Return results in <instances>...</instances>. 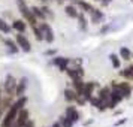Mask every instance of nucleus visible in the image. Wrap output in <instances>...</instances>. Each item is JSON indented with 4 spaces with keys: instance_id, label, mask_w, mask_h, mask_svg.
Returning a JSON list of instances; mask_svg holds the SVG:
<instances>
[{
    "instance_id": "36",
    "label": "nucleus",
    "mask_w": 133,
    "mask_h": 127,
    "mask_svg": "<svg viewBox=\"0 0 133 127\" xmlns=\"http://www.w3.org/2000/svg\"><path fill=\"white\" fill-rule=\"evenodd\" d=\"M51 127H61L60 121H55V123H52V126H51Z\"/></svg>"
},
{
    "instance_id": "26",
    "label": "nucleus",
    "mask_w": 133,
    "mask_h": 127,
    "mask_svg": "<svg viewBox=\"0 0 133 127\" xmlns=\"http://www.w3.org/2000/svg\"><path fill=\"white\" fill-rule=\"evenodd\" d=\"M120 55H121V58H124V60H130V57H132L130 49L126 48V46H123V48L120 49Z\"/></svg>"
},
{
    "instance_id": "4",
    "label": "nucleus",
    "mask_w": 133,
    "mask_h": 127,
    "mask_svg": "<svg viewBox=\"0 0 133 127\" xmlns=\"http://www.w3.org/2000/svg\"><path fill=\"white\" fill-rule=\"evenodd\" d=\"M30 120V112H29V109L27 108H23L18 111V114H17V118L14 121L12 127H24V124L27 121Z\"/></svg>"
},
{
    "instance_id": "41",
    "label": "nucleus",
    "mask_w": 133,
    "mask_h": 127,
    "mask_svg": "<svg viewBox=\"0 0 133 127\" xmlns=\"http://www.w3.org/2000/svg\"><path fill=\"white\" fill-rule=\"evenodd\" d=\"M94 2H100V0H94Z\"/></svg>"
},
{
    "instance_id": "1",
    "label": "nucleus",
    "mask_w": 133,
    "mask_h": 127,
    "mask_svg": "<svg viewBox=\"0 0 133 127\" xmlns=\"http://www.w3.org/2000/svg\"><path fill=\"white\" fill-rule=\"evenodd\" d=\"M18 106L15 105V103H12V106L6 111V114L3 115V118H2V121H0V127H12L14 121H15V118H17V114H18Z\"/></svg>"
},
{
    "instance_id": "25",
    "label": "nucleus",
    "mask_w": 133,
    "mask_h": 127,
    "mask_svg": "<svg viewBox=\"0 0 133 127\" xmlns=\"http://www.w3.org/2000/svg\"><path fill=\"white\" fill-rule=\"evenodd\" d=\"M58 121H60L61 127H73V123L67 118L66 115H61V117H58Z\"/></svg>"
},
{
    "instance_id": "7",
    "label": "nucleus",
    "mask_w": 133,
    "mask_h": 127,
    "mask_svg": "<svg viewBox=\"0 0 133 127\" xmlns=\"http://www.w3.org/2000/svg\"><path fill=\"white\" fill-rule=\"evenodd\" d=\"M51 64L57 66L60 72H66L69 64H70V58H67V57H54L51 60Z\"/></svg>"
},
{
    "instance_id": "11",
    "label": "nucleus",
    "mask_w": 133,
    "mask_h": 127,
    "mask_svg": "<svg viewBox=\"0 0 133 127\" xmlns=\"http://www.w3.org/2000/svg\"><path fill=\"white\" fill-rule=\"evenodd\" d=\"M27 23H25L24 19H14L12 23V30H15L17 33H25V30H27Z\"/></svg>"
},
{
    "instance_id": "16",
    "label": "nucleus",
    "mask_w": 133,
    "mask_h": 127,
    "mask_svg": "<svg viewBox=\"0 0 133 127\" xmlns=\"http://www.w3.org/2000/svg\"><path fill=\"white\" fill-rule=\"evenodd\" d=\"M90 14H91V21H93L94 24H99V23L105 18V15H103V12L100 9H93Z\"/></svg>"
},
{
    "instance_id": "42",
    "label": "nucleus",
    "mask_w": 133,
    "mask_h": 127,
    "mask_svg": "<svg viewBox=\"0 0 133 127\" xmlns=\"http://www.w3.org/2000/svg\"><path fill=\"white\" fill-rule=\"evenodd\" d=\"M57 2H63V0H57Z\"/></svg>"
},
{
    "instance_id": "8",
    "label": "nucleus",
    "mask_w": 133,
    "mask_h": 127,
    "mask_svg": "<svg viewBox=\"0 0 133 127\" xmlns=\"http://www.w3.org/2000/svg\"><path fill=\"white\" fill-rule=\"evenodd\" d=\"M27 87H29V78L27 76H23L21 79L17 81V88H15V96H24L25 91H27Z\"/></svg>"
},
{
    "instance_id": "6",
    "label": "nucleus",
    "mask_w": 133,
    "mask_h": 127,
    "mask_svg": "<svg viewBox=\"0 0 133 127\" xmlns=\"http://www.w3.org/2000/svg\"><path fill=\"white\" fill-rule=\"evenodd\" d=\"M39 29L42 30L43 33V41H46L48 43H52L54 42V31H52V29H51V25L48 24V23H39Z\"/></svg>"
},
{
    "instance_id": "20",
    "label": "nucleus",
    "mask_w": 133,
    "mask_h": 127,
    "mask_svg": "<svg viewBox=\"0 0 133 127\" xmlns=\"http://www.w3.org/2000/svg\"><path fill=\"white\" fill-rule=\"evenodd\" d=\"M75 3H76V5H78V6L81 8L82 11H84V12H88V14H90L91 11L94 9V8L90 5V3H87V2H84V0H75Z\"/></svg>"
},
{
    "instance_id": "12",
    "label": "nucleus",
    "mask_w": 133,
    "mask_h": 127,
    "mask_svg": "<svg viewBox=\"0 0 133 127\" xmlns=\"http://www.w3.org/2000/svg\"><path fill=\"white\" fill-rule=\"evenodd\" d=\"M64 115L72 121L73 124H75L76 121H79V112L76 111L75 106H67V108H66V114H64Z\"/></svg>"
},
{
    "instance_id": "9",
    "label": "nucleus",
    "mask_w": 133,
    "mask_h": 127,
    "mask_svg": "<svg viewBox=\"0 0 133 127\" xmlns=\"http://www.w3.org/2000/svg\"><path fill=\"white\" fill-rule=\"evenodd\" d=\"M96 87H97V84H96V82H93V81H91V82H85V84H84L82 96L85 97V100H87V102H88L91 97H93V91H94V88H96Z\"/></svg>"
},
{
    "instance_id": "19",
    "label": "nucleus",
    "mask_w": 133,
    "mask_h": 127,
    "mask_svg": "<svg viewBox=\"0 0 133 127\" xmlns=\"http://www.w3.org/2000/svg\"><path fill=\"white\" fill-rule=\"evenodd\" d=\"M30 11H31V14H33V15H35L37 19H39V21H45V19H46V17L43 15V12H42V9H41V8L31 6V8H30Z\"/></svg>"
},
{
    "instance_id": "10",
    "label": "nucleus",
    "mask_w": 133,
    "mask_h": 127,
    "mask_svg": "<svg viewBox=\"0 0 133 127\" xmlns=\"http://www.w3.org/2000/svg\"><path fill=\"white\" fill-rule=\"evenodd\" d=\"M66 73L69 75V78L70 79H76V78H84V69L81 66H76V67H72V69H69L67 67Z\"/></svg>"
},
{
    "instance_id": "32",
    "label": "nucleus",
    "mask_w": 133,
    "mask_h": 127,
    "mask_svg": "<svg viewBox=\"0 0 133 127\" xmlns=\"http://www.w3.org/2000/svg\"><path fill=\"white\" fill-rule=\"evenodd\" d=\"M45 55H55V49H48V51H45Z\"/></svg>"
},
{
    "instance_id": "2",
    "label": "nucleus",
    "mask_w": 133,
    "mask_h": 127,
    "mask_svg": "<svg viewBox=\"0 0 133 127\" xmlns=\"http://www.w3.org/2000/svg\"><path fill=\"white\" fill-rule=\"evenodd\" d=\"M15 88H17V78L14 76L12 73H8L5 82L2 85V90L5 93V96H15Z\"/></svg>"
},
{
    "instance_id": "14",
    "label": "nucleus",
    "mask_w": 133,
    "mask_h": 127,
    "mask_svg": "<svg viewBox=\"0 0 133 127\" xmlns=\"http://www.w3.org/2000/svg\"><path fill=\"white\" fill-rule=\"evenodd\" d=\"M84 81L82 78H76V79H72V85H73V90L76 91V94H81L82 96V91H84Z\"/></svg>"
},
{
    "instance_id": "27",
    "label": "nucleus",
    "mask_w": 133,
    "mask_h": 127,
    "mask_svg": "<svg viewBox=\"0 0 133 127\" xmlns=\"http://www.w3.org/2000/svg\"><path fill=\"white\" fill-rule=\"evenodd\" d=\"M109 60H111V63H112V66H114L115 69H120L121 61H120V58H118L115 54H111V55H109Z\"/></svg>"
},
{
    "instance_id": "3",
    "label": "nucleus",
    "mask_w": 133,
    "mask_h": 127,
    "mask_svg": "<svg viewBox=\"0 0 133 127\" xmlns=\"http://www.w3.org/2000/svg\"><path fill=\"white\" fill-rule=\"evenodd\" d=\"M18 9H19V14L23 15V19H24L25 23L29 25H37L39 24V19L31 14V11H30V8L27 6V5H23V6H18Z\"/></svg>"
},
{
    "instance_id": "13",
    "label": "nucleus",
    "mask_w": 133,
    "mask_h": 127,
    "mask_svg": "<svg viewBox=\"0 0 133 127\" xmlns=\"http://www.w3.org/2000/svg\"><path fill=\"white\" fill-rule=\"evenodd\" d=\"M3 42H5V45L8 46V49H9L12 54H17V52H19V51H21V49H19V46L17 45V42H15V39L8 37V39H5Z\"/></svg>"
},
{
    "instance_id": "5",
    "label": "nucleus",
    "mask_w": 133,
    "mask_h": 127,
    "mask_svg": "<svg viewBox=\"0 0 133 127\" xmlns=\"http://www.w3.org/2000/svg\"><path fill=\"white\" fill-rule=\"evenodd\" d=\"M15 42H17V45L19 46L21 51H24V52H30L31 51V43L24 33H17L15 35Z\"/></svg>"
},
{
    "instance_id": "33",
    "label": "nucleus",
    "mask_w": 133,
    "mask_h": 127,
    "mask_svg": "<svg viewBox=\"0 0 133 127\" xmlns=\"http://www.w3.org/2000/svg\"><path fill=\"white\" fill-rule=\"evenodd\" d=\"M23 5H27L25 0H17V6H23Z\"/></svg>"
},
{
    "instance_id": "22",
    "label": "nucleus",
    "mask_w": 133,
    "mask_h": 127,
    "mask_svg": "<svg viewBox=\"0 0 133 127\" xmlns=\"http://www.w3.org/2000/svg\"><path fill=\"white\" fill-rule=\"evenodd\" d=\"M76 91L75 90H70V88H66L64 90V99H66L67 102H75L76 100Z\"/></svg>"
},
{
    "instance_id": "40",
    "label": "nucleus",
    "mask_w": 133,
    "mask_h": 127,
    "mask_svg": "<svg viewBox=\"0 0 133 127\" xmlns=\"http://www.w3.org/2000/svg\"><path fill=\"white\" fill-rule=\"evenodd\" d=\"M41 2H42V3H45V5H46V3H49V2H51V0H41Z\"/></svg>"
},
{
    "instance_id": "17",
    "label": "nucleus",
    "mask_w": 133,
    "mask_h": 127,
    "mask_svg": "<svg viewBox=\"0 0 133 127\" xmlns=\"http://www.w3.org/2000/svg\"><path fill=\"white\" fill-rule=\"evenodd\" d=\"M123 99H124V97H123V94H121V91L118 90V88H112V90H111L109 100H112V102H115V103H120Z\"/></svg>"
},
{
    "instance_id": "18",
    "label": "nucleus",
    "mask_w": 133,
    "mask_h": 127,
    "mask_svg": "<svg viewBox=\"0 0 133 127\" xmlns=\"http://www.w3.org/2000/svg\"><path fill=\"white\" fill-rule=\"evenodd\" d=\"M64 12H66V15L70 17V18H78V14H79L75 5H67V6L64 8Z\"/></svg>"
},
{
    "instance_id": "37",
    "label": "nucleus",
    "mask_w": 133,
    "mask_h": 127,
    "mask_svg": "<svg viewBox=\"0 0 133 127\" xmlns=\"http://www.w3.org/2000/svg\"><path fill=\"white\" fill-rule=\"evenodd\" d=\"M3 112H5L3 108H0V121H2V118H3Z\"/></svg>"
},
{
    "instance_id": "30",
    "label": "nucleus",
    "mask_w": 133,
    "mask_h": 127,
    "mask_svg": "<svg viewBox=\"0 0 133 127\" xmlns=\"http://www.w3.org/2000/svg\"><path fill=\"white\" fill-rule=\"evenodd\" d=\"M41 9H42V12H43V15H45V17H49V18H52V17H54V14L51 12V9H49L48 6H42Z\"/></svg>"
},
{
    "instance_id": "24",
    "label": "nucleus",
    "mask_w": 133,
    "mask_h": 127,
    "mask_svg": "<svg viewBox=\"0 0 133 127\" xmlns=\"http://www.w3.org/2000/svg\"><path fill=\"white\" fill-rule=\"evenodd\" d=\"M0 31H2V33H5V35H8V33H11V31H12V27L8 24L3 18H0Z\"/></svg>"
},
{
    "instance_id": "35",
    "label": "nucleus",
    "mask_w": 133,
    "mask_h": 127,
    "mask_svg": "<svg viewBox=\"0 0 133 127\" xmlns=\"http://www.w3.org/2000/svg\"><path fill=\"white\" fill-rule=\"evenodd\" d=\"M111 2H112V0H100V3H102L103 6H106V5H109Z\"/></svg>"
},
{
    "instance_id": "38",
    "label": "nucleus",
    "mask_w": 133,
    "mask_h": 127,
    "mask_svg": "<svg viewBox=\"0 0 133 127\" xmlns=\"http://www.w3.org/2000/svg\"><path fill=\"white\" fill-rule=\"evenodd\" d=\"M108 29H109V27H108V25H105V27H103V29H102V30H100V33H105V31H106V30H108Z\"/></svg>"
},
{
    "instance_id": "34",
    "label": "nucleus",
    "mask_w": 133,
    "mask_h": 127,
    "mask_svg": "<svg viewBox=\"0 0 133 127\" xmlns=\"http://www.w3.org/2000/svg\"><path fill=\"white\" fill-rule=\"evenodd\" d=\"M126 123V118H123V120H118L117 123H115V126H121V124H124Z\"/></svg>"
},
{
    "instance_id": "29",
    "label": "nucleus",
    "mask_w": 133,
    "mask_h": 127,
    "mask_svg": "<svg viewBox=\"0 0 133 127\" xmlns=\"http://www.w3.org/2000/svg\"><path fill=\"white\" fill-rule=\"evenodd\" d=\"M78 21H79V27L85 30L87 29V18L84 17V14H78Z\"/></svg>"
},
{
    "instance_id": "39",
    "label": "nucleus",
    "mask_w": 133,
    "mask_h": 127,
    "mask_svg": "<svg viewBox=\"0 0 133 127\" xmlns=\"http://www.w3.org/2000/svg\"><path fill=\"white\" fill-rule=\"evenodd\" d=\"M2 100H3V96H2V90H0V108H2Z\"/></svg>"
},
{
    "instance_id": "31",
    "label": "nucleus",
    "mask_w": 133,
    "mask_h": 127,
    "mask_svg": "<svg viewBox=\"0 0 133 127\" xmlns=\"http://www.w3.org/2000/svg\"><path fill=\"white\" fill-rule=\"evenodd\" d=\"M24 127H35V121H33V120H29V121L24 124Z\"/></svg>"
},
{
    "instance_id": "23",
    "label": "nucleus",
    "mask_w": 133,
    "mask_h": 127,
    "mask_svg": "<svg viewBox=\"0 0 133 127\" xmlns=\"http://www.w3.org/2000/svg\"><path fill=\"white\" fill-rule=\"evenodd\" d=\"M31 31H33V36L36 37V41L42 42L43 41V33H42V30L39 29V25H33V27H31Z\"/></svg>"
},
{
    "instance_id": "21",
    "label": "nucleus",
    "mask_w": 133,
    "mask_h": 127,
    "mask_svg": "<svg viewBox=\"0 0 133 127\" xmlns=\"http://www.w3.org/2000/svg\"><path fill=\"white\" fill-rule=\"evenodd\" d=\"M15 102L14 100V96H8L6 97H3V100H2V108H3V111H8V109L12 106V103Z\"/></svg>"
},
{
    "instance_id": "15",
    "label": "nucleus",
    "mask_w": 133,
    "mask_h": 127,
    "mask_svg": "<svg viewBox=\"0 0 133 127\" xmlns=\"http://www.w3.org/2000/svg\"><path fill=\"white\" fill-rule=\"evenodd\" d=\"M109 94H111V87H103V88H100V90H99V94H97V97H99L102 102L108 103ZM106 108H108V106H106Z\"/></svg>"
},
{
    "instance_id": "28",
    "label": "nucleus",
    "mask_w": 133,
    "mask_h": 127,
    "mask_svg": "<svg viewBox=\"0 0 133 127\" xmlns=\"http://www.w3.org/2000/svg\"><path fill=\"white\" fill-rule=\"evenodd\" d=\"M120 75L123 76V78H133V66L127 67V69H124V70H121Z\"/></svg>"
}]
</instances>
